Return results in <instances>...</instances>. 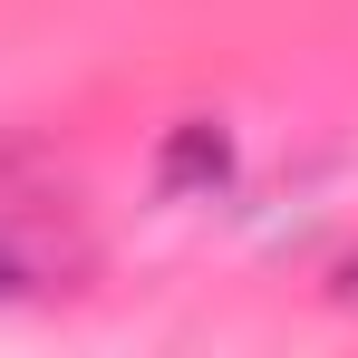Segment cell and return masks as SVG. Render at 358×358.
I'll return each instance as SVG.
<instances>
[{"mask_svg": "<svg viewBox=\"0 0 358 358\" xmlns=\"http://www.w3.org/2000/svg\"><path fill=\"white\" fill-rule=\"evenodd\" d=\"M155 184L165 194H213V184H233V136L213 117H184L165 136V155H155Z\"/></svg>", "mask_w": 358, "mask_h": 358, "instance_id": "obj_1", "label": "cell"}, {"mask_svg": "<svg viewBox=\"0 0 358 358\" xmlns=\"http://www.w3.org/2000/svg\"><path fill=\"white\" fill-rule=\"evenodd\" d=\"M10 291H20V262H10V252H0V300H10Z\"/></svg>", "mask_w": 358, "mask_h": 358, "instance_id": "obj_2", "label": "cell"}]
</instances>
